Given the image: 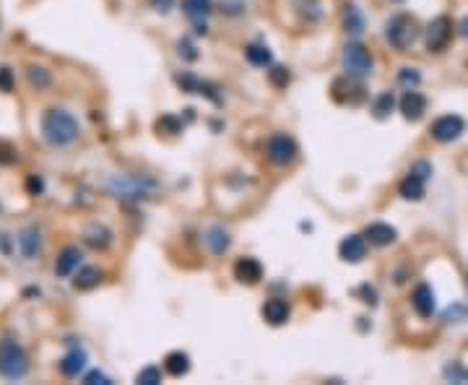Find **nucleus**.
Returning <instances> with one entry per match:
<instances>
[{"label": "nucleus", "mask_w": 468, "mask_h": 385, "mask_svg": "<svg viewBox=\"0 0 468 385\" xmlns=\"http://www.w3.org/2000/svg\"><path fill=\"white\" fill-rule=\"evenodd\" d=\"M409 175L419 177V180H424V183H427V180L432 177V164L424 162V159H421V162H414V164H411V169H409Z\"/></svg>", "instance_id": "473e14b6"}, {"label": "nucleus", "mask_w": 468, "mask_h": 385, "mask_svg": "<svg viewBox=\"0 0 468 385\" xmlns=\"http://www.w3.org/2000/svg\"><path fill=\"white\" fill-rule=\"evenodd\" d=\"M16 79H13L11 68H0V92H11Z\"/></svg>", "instance_id": "f704fd0d"}, {"label": "nucleus", "mask_w": 468, "mask_h": 385, "mask_svg": "<svg viewBox=\"0 0 468 385\" xmlns=\"http://www.w3.org/2000/svg\"><path fill=\"white\" fill-rule=\"evenodd\" d=\"M26 190H29L32 196H39V193L45 190V183H42V177L29 175V180H26Z\"/></svg>", "instance_id": "4c0bfd02"}, {"label": "nucleus", "mask_w": 468, "mask_h": 385, "mask_svg": "<svg viewBox=\"0 0 468 385\" xmlns=\"http://www.w3.org/2000/svg\"><path fill=\"white\" fill-rule=\"evenodd\" d=\"M411 304H414V310H416L421 318H432L434 307H437L432 287H429V284H419V287L414 289V294H411Z\"/></svg>", "instance_id": "4468645a"}, {"label": "nucleus", "mask_w": 468, "mask_h": 385, "mask_svg": "<svg viewBox=\"0 0 468 385\" xmlns=\"http://www.w3.org/2000/svg\"><path fill=\"white\" fill-rule=\"evenodd\" d=\"M364 237H367V242L374 247H387L396 242L398 232L390 227V224H383V222H374L370 224L367 229H364Z\"/></svg>", "instance_id": "dca6fc26"}, {"label": "nucleus", "mask_w": 468, "mask_h": 385, "mask_svg": "<svg viewBox=\"0 0 468 385\" xmlns=\"http://www.w3.org/2000/svg\"><path fill=\"white\" fill-rule=\"evenodd\" d=\"M172 3H175V0H151L153 8H156V11H162V13L169 11V8H172Z\"/></svg>", "instance_id": "a19ab883"}, {"label": "nucleus", "mask_w": 468, "mask_h": 385, "mask_svg": "<svg viewBox=\"0 0 468 385\" xmlns=\"http://www.w3.org/2000/svg\"><path fill=\"white\" fill-rule=\"evenodd\" d=\"M83 240L92 247H96V250H105L112 242V232L107 229L105 224H89L86 232H83Z\"/></svg>", "instance_id": "4be33fe9"}, {"label": "nucleus", "mask_w": 468, "mask_h": 385, "mask_svg": "<svg viewBox=\"0 0 468 385\" xmlns=\"http://www.w3.org/2000/svg\"><path fill=\"white\" fill-rule=\"evenodd\" d=\"M136 383H140V385H159V383H162V370H159V367H143V370L136 375Z\"/></svg>", "instance_id": "7c9ffc66"}, {"label": "nucleus", "mask_w": 468, "mask_h": 385, "mask_svg": "<svg viewBox=\"0 0 468 385\" xmlns=\"http://www.w3.org/2000/svg\"><path fill=\"white\" fill-rule=\"evenodd\" d=\"M424 180H419V177L414 175H406V180L398 185V193H401V198L406 200H421L424 198Z\"/></svg>", "instance_id": "b1692460"}, {"label": "nucleus", "mask_w": 468, "mask_h": 385, "mask_svg": "<svg viewBox=\"0 0 468 385\" xmlns=\"http://www.w3.org/2000/svg\"><path fill=\"white\" fill-rule=\"evenodd\" d=\"M29 373V357L21 349V344L13 339L0 341V375L6 380H21Z\"/></svg>", "instance_id": "f03ea898"}, {"label": "nucleus", "mask_w": 468, "mask_h": 385, "mask_svg": "<svg viewBox=\"0 0 468 385\" xmlns=\"http://www.w3.org/2000/svg\"><path fill=\"white\" fill-rule=\"evenodd\" d=\"M268 81L270 86H276V89H286L289 81H292V73H289V68H284V65H270Z\"/></svg>", "instance_id": "cd10ccee"}, {"label": "nucleus", "mask_w": 468, "mask_h": 385, "mask_svg": "<svg viewBox=\"0 0 468 385\" xmlns=\"http://www.w3.org/2000/svg\"><path fill=\"white\" fill-rule=\"evenodd\" d=\"M26 79H29V83H32L34 89H47V86L52 83V73L47 68H42V65H29V68H26Z\"/></svg>", "instance_id": "a878e982"}, {"label": "nucleus", "mask_w": 468, "mask_h": 385, "mask_svg": "<svg viewBox=\"0 0 468 385\" xmlns=\"http://www.w3.org/2000/svg\"><path fill=\"white\" fill-rule=\"evenodd\" d=\"M466 383H468V373H466Z\"/></svg>", "instance_id": "c03bdc74"}, {"label": "nucleus", "mask_w": 468, "mask_h": 385, "mask_svg": "<svg viewBox=\"0 0 468 385\" xmlns=\"http://www.w3.org/2000/svg\"><path fill=\"white\" fill-rule=\"evenodd\" d=\"M89 362V357H86V351L83 349H70L63 360H60V373L65 375V377H78L83 373V367Z\"/></svg>", "instance_id": "a211bd4d"}, {"label": "nucleus", "mask_w": 468, "mask_h": 385, "mask_svg": "<svg viewBox=\"0 0 468 385\" xmlns=\"http://www.w3.org/2000/svg\"><path fill=\"white\" fill-rule=\"evenodd\" d=\"M385 37H387V42L396 47V50L406 52V50L414 47V42H416L419 29H416V21H414L411 16L398 13V16H393V19L385 23Z\"/></svg>", "instance_id": "20e7f679"}, {"label": "nucleus", "mask_w": 468, "mask_h": 385, "mask_svg": "<svg viewBox=\"0 0 468 385\" xmlns=\"http://www.w3.org/2000/svg\"><path fill=\"white\" fill-rule=\"evenodd\" d=\"M102 276H105V273L96 269V266H83V269H78V273H76L73 287L81 289V292H89V289H94V287L102 281Z\"/></svg>", "instance_id": "5701e85b"}, {"label": "nucleus", "mask_w": 468, "mask_h": 385, "mask_svg": "<svg viewBox=\"0 0 468 385\" xmlns=\"http://www.w3.org/2000/svg\"><path fill=\"white\" fill-rule=\"evenodd\" d=\"M359 294L364 297L362 302H367L370 307H374V304H377V292H374V287H370V284H364L362 289H359Z\"/></svg>", "instance_id": "ea45409f"}, {"label": "nucleus", "mask_w": 468, "mask_h": 385, "mask_svg": "<svg viewBox=\"0 0 468 385\" xmlns=\"http://www.w3.org/2000/svg\"><path fill=\"white\" fill-rule=\"evenodd\" d=\"M234 279L240 281V284H247V287L257 284V281L263 279L260 260H255V258H240V260L234 263Z\"/></svg>", "instance_id": "9b49d317"}, {"label": "nucleus", "mask_w": 468, "mask_h": 385, "mask_svg": "<svg viewBox=\"0 0 468 385\" xmlns=\"http://www.w3.org/2000/svg\"><path fill=\"white\" fill-rule=\"evenodd\" d=\"M156 130H162V133H180V130H182V123H180L175 115H164L162 120L156 123Z\"/></svg>", "instance_id": "2f4dec72"}, {"label": "nucleus", "mask_w": 468, "mask_h": 385, "mask_svg": "<svg viewBox=\"0 0 468 385\" xmlns=\"http://www.w3.org/2000/svg\"><path fill=\"white\" fill-rule=\"evenodd\" d=\"M453 37V21L447 16H437L434 21H429L427 26V34H424V42H427V50L429 52H443L447 42Z\"/></svg>", "instance_id": "0eeeda50"}, {"label": "nucleus", "mask_w": 468, "mask_h": 385, "mask_svg": "<svg viewBox=\"0 0 468 385\" xmlns=\"http://www.w3.org/2000/svg\"><path fill=\"white\" fill-rule=\"evenodd\" d=\"M341 63H343V70H346L349 79H367L372 73V55L359 42H349L343 47Z\"/></svg>", "instance_id": "39448f33"}, {"label": "nucleus", "mask_w": 468, "mask_h": 385, "mask_svg": "<svg viewBox=\"0 0 468 385\" xmlns=\"http://www.w3.org/2000/svg\"><path fill=\"white\" fill-rule=\"evenodd\" d=\"M153 190H156V183L149 177L117 175L109 180V193L115 198H149Z\"/></svg>", "instance_id": "7ed1b4c3"}, {"label": "nucleus", "mask_w": 468, "mask_h": 385, "mask_svg": "<svg viewBox=\"0 0 468 385\" xmlns=\"http://www.w3.org/2000/svg\"><path fill=\"white\" fill-rule=\"evenodd\" d=\"M393 107H396V96H393V92H383L380 96H377V99H374L372 112H374V117L385 120V117L393 112Z\"/></svg>", "instance_id": "bb28decb"}, {"label": "nucleus", "mask_w": 468, "mask_h": 385, "mask_svg": "<svg viewBox=\"0 0 468 385\" xmlns=\"http://www.w3.org/2000/svg\"><path fill=\"white\" fill-rule=\"evenodd\" d=\"M83 383L86 385H107L109 383V377H107L105 373H99V370H92V373L83 377Z\"/></svg>", "instance_id": "e433bc0d"}, {"label": "nucleus", "mask_w": 468, "mask_h": 385, "mask_svg": "<svg viewBox=\"0 0 468 385\" xmlns=\"http://www.w3.org/2000/svg\"><path fill=\"white\" fill-rule=\"evenodd\" d=\"M175 81H177V86L187 94H198V89H200V79H195L193 73H177Z\"/></svg>", "instance_id": "c756f323"}, {"label": "nucleus", "mask_w": 468, "mask_h": 385, "mask_svg": "<svg viewBox=\"0 0 468 385\" xmlns=\"http://www.w3.org/2000/svg\"><path fill=\"white\" fill-rule=\"evenodd\" d=\"M398 81L403 83V86H409V89H414V86L421 81V76L416 73V68H401V73H398Z\"/></svg>", "instance_id": "72a5a7b5"}, {"label": "nucleus", "mask_w": 468, "mask_h": 385, "mask_svg": "<svg viewBox=\"0 0 468 385\" xmlns=\"http://www.w3.org/2000/svg\"><path fill=\"white\" fill-rule=\"evenodd\" d=\"M164 370L172 377H182V375L190 373V357H187L185 351H169L164 357Z\"/></svg>", "instance_id": "aec40b11"}, {"label": "nucleus", "mask_w": 468, "mask_h": 385, "mask_svg": "<svg viewBox=\"0 0 468 385\" xmlns=\"http://www.w3.org/2000/svg\"><path fill=\"white\" fill-rule=\"evenodd\" d=\"M78 133H81L78 120L63 107H50L42 115V138L50 146H70L78 138Z\"/></svg>", "instance_id": "f257e3e1"}, {"label": "nucleus", "mask_w": 468, "mask_h": 385, "mask_svg": "<svg viewBox=\"0 0 468 385\" xmlns=\"http://www.w3.org/2000/svg\"><path fill=\"white\" fill-rule=\"evenodd\" d=\"M245 58H247V63H253L257 68H270V65H273V55H270V50L266 45L245 47Z\"/></svg>", "instance_id": "393cba45"}, {"label": "nucleus", "mask_w": 468, "mask_h": 385, "mask_svg": "<svg viewBox=\"0 0 468 385\" xmlns=\"http://www.w3.org/2000/svg\"><path fill=\"white\" fill-rule=\"evenodd\" d=\"M177 52H180V58H185V60H195V58H198L195 47L190 45L187 39H180V45H177Z\"/></svg>", "instance_id": "c9c22d12"}, {"label": "nucleus", "mask_w": 468, "mask_h": 385, "mask_svg": "<svg viewBox=\"0 0 468 385\" xmlns=\"http://www.w3.org/2000/svg\"><path fill=\"white\" fill-rule=\"evenodd\" d=\"M260 313H263V320L270 323V326H284L289 320V315H292V307L281 297H270V300H266Z\"/></svg>", "instance_id": "f8f14e48"}, {"label": "nucleus", "mask_w": 468, "mask_h": 385, "mask_svg": "<svg viewBox=\"0 0 468 385\" xmlns=\"http://www.w3.org/2000/svg\"><path fill=\"white\" fill-rule=\"evenodd\" d=\"M16 162V149L8 143H0V164H13Z\"/></svg>", "instance_id": "58836bf2"}, {"label": "nucleus", "mask_w": 468, "mask_h": 385, "mask_svg": "<svg viewBox=\"0 0 468 385\" xmlns=\"http://www.w3.org/2000/svg\"><path fill=\"white\" fill-rule=\"evenodd\" d=\"M182 8H185V16L195 26V32L206 34V16L211 13V0H185Z\"/></svg>", "instance_id": "2eb2a0df"}, {"label": "nucleus", "mask_w": 468, "mask_h": 385, "mask_svg": "<svg viewBox=\"0 0 468 385\" xmlns=\"http://www.w3.org/2000/svg\"><path fill=\"white\" fill-rule=\"evenodd\" d=\"M81 247H76V245H68V247H63L60 250V256L58 260H55V273H58L60 279H65V276H70L73 271L81 266Z\"/></svg>", "instance_id": "ddd939ff"}, {"label": "nucleus", "mask_w": 468, "mask_h": 385, "mask_svg": "<svg viewBox=\"0 0 468 385\" xmlns=\"http://www.w3.org/2000/svg\"><path fill=\"white\" fill-rule=\"evenodd\" d=\"M393 3H403V0H393Z\"/></svg>", "instance_id": "37998d69"}, {"label": "nucleus", "mask_w": 468, "mask_h": 385, "mask_svg": "<svg viewBox=\"0 0 468 385\" xmlns=\"http://www.w3.org/2000/svg\"><path fill=\"white\" fill-rule=\"evenodd\" d=\"M443 320H445V323H466V320H468V307H466V304H460V302L450 304V307H447V310L443 313Z\"/></svg>", "instance_id": "c85d7f7f"}, {"label": "nucleus", "mask_w": 468, "mask_h": 385, "mask_svg": "<svg viewBox=\"0 0 468 385\" xmlns=\"http://www.w3.org/2000/svg\"><path fill=\"white\" fill-rule=\"evenodd\" d=\"M460 26H463V34L468 37V16H466V19H463V21H460Z\"/></svg>", "instance_id": "79ce46f5"}, {"label": "nucleus", "mask_w": 468, "mask_h": 385, "mask_svg": "<svg viewBox=\"0 0 468 385\" xmlns=\"http://www.w3.org/2000/svg\"><path fill=\"white\" fill-rule=\"evenodd\" d=\"M339 256L341 260H346V263H359V260L367 256V237H364V234H349V237H343L339 245Z\"/></svg>", "instance_id": "1a4fd4ad"}, {"label": "nucleus", "mask_w": 468, "mask_h": 385, "mask_svg": "<svg viewBox=\"0 0 468 385\" xmlns=\"http://www.w3.org/2000/svg\"><path fill=\"white\" fill-rule=\"evenodd\" d=\"M266 154H268V159L273 164H279V167H286V164H292L297 159V141L292 136H286V133H273L266 143Z\"/></svg>", "instance_id": "423d86ee"}, {"label": "nucleus", "mask_w": 468, "mask_h": 385, "mask_svg": "<svg viewBox=\"0 0 468 385\" xmlns=\"http://www.w3.org/2000/svg\"><path fill=\"white\" fill-rule=\"evenodd\" d=\"M19 250H21L23 258H36L42 253V232L36 227H26L19 232Z\"/></svg>", "instance_id": "f3484780"}, {"label": "nucleus", "mask_w": 468, "mask_h": 385, "mask_svg": "<svg viewBox=\"0 0 468 385\" xmlns=\"http://www.w3.org/2000/svg\"><path fill=\"white\" fill-rule=\"evenodd\" d=\"M343 32H346L349 37H362L364 34V16L354 3H349V6L343 8Z\"/></svg>", "instance_id": "412c9836"}, {"label": "nucleus", "mask_w": 468, "mask_h": 385, "mask_svg": "<svg viewBox=\"0 0 468 385\" xmlns=\"http://www.w3.org/2000/svg\"><path fill=\"white\" fill-rule=\"evenodd\" d=\"M206 245L211 247L213 256H224L229 250V245H232V237H229V232L224 227L216 224V227H211L209 232H206Z\"/></svg>", "instance_id": "6ab92c4d"}, {"label": "nucleus", "mask_w": 468, "mask_h": 385, "mask_svg": "<svg viewBox=\"0 0 468 385\" xmlns=\"http://www.w3.org/2000/svg\"><path fill=\"white\" fill-rule=\"evenodd\" d=\"M398 107H401V112H403L406 120L416 123V120H421L424 112H427V99H424V94H419L416 89H409V92L401 96Z\"/></svg>", "instance_id": "9d476101"}, {"label": "nucleus", "mask_w": 468, "mask_h": 385, "mask_svg": "<svg viewBox=\"0 0 468 385\" xmlns=\"http://www.w3.org/2000/svg\"><path fill=\"white\" fill-rule=\"evenodd\" d=\"M466 130V123H463V117L458 115H443L437 117L432 123V128H429V133H432L434 141H440V143H450V141L460 138V133Z\"/></svg>", "instance_id": "6e6552de"}]
</instances>
